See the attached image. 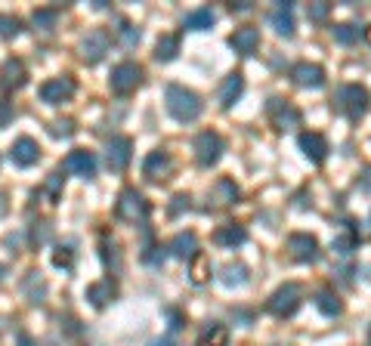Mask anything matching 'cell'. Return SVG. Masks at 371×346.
Returning <instances> with one entry per match:
<instances>
[{"label":"cell","mask_w":371,"mask_h":346,"mask_svg":"<svg viewBox=\"0 0 371 346\" xmlns=\"http://www.w3.org/2000/svg\"><path fill=\"white\" fill-rule=\"evenodd\" d=\"M167 250H171L176 260H192L198 254V235L195 232H180L171 244H167Z\"/></svg>","instance_id":"603a6c76"},{"label":"cell","mask_w":371,"mask_h":346,"mask_svg":"<svg viewBox=\"0 0 371 346\" xmlns=\"http://www.w3.org/2000/svg\"><path fill=\"white\" fill-rule=\"evenodd\" d=\"M359 241H362V235L356 229V223H353V219H343L341 229H337L334 238H331V250L337 257H350L353 250L359 248Z\"/></svg>","instance_id":"30bf717a"},{"label":"cell","mask_w":371,"mask_h":346,"mask_svg":"<svg viewBox=\"0 0 371 346\" xmlns=\"http://www.w3.org/2000/svg\"><path fill=\"white\" fill-rule=\"evenodd\" d=\"M56 19H59L56 10H38L35 16H31V25H35V31H44V35H50V31L56 28Z\"/></svg>","instance_id":"d6a6232c"},{"label":"cell","mask_w":371,"mask_h":346,"mask_svg":"<svg viewBox=\"0 0 371 346\" xmlns=\"http://www.w3.org/2000/svg\"><path fill=\"white\" fill-rule=\"evenodd\" d=\"M112 93H118V96H127V93H133L142 83V69L137 62H121L112 69Z\"/></svg>","instance_id":"8992f818"},{"label":"cell","mask_w":371,"mask_h":346,"mask_svg":"<svg viewBox=\"0 0 371 346\" xmlns=\"http://www.w3.org/2000/svg\"><path fill=\"white\" fill-rule=\"evenodd\" d=\"M115 294H118L115 282H112V278H103V282H96V284H90V288H87V300L93 303V306H99V309H103L105 303L115 297Z\"/></svg>","instance_id":"d4e9b609"},{"label":"cell","mask_w":371,"mask_h":346,"mask_svg":"<svg viewBox=\"0 0 371 346\" xmlns=\"http://www.w3.org/2000/svg\"><path fill=\"white\" fill-rule=\"evenodd\" d=\"M25 78H28V71H25L22 59H6V62L0 65V87H4V90L25 87Z\"/></svg>","instance_id":"ac0fdd59"},{"label":"cell","mask_w":371,"mask_h":346,"mask_svg":"<svg viewBox=\"0 0 371 346\" xmlns=\"http://www.w3.org/2000/svg\"><path fill=\"white\" fill-rule=\"evenodd\" d=\"M266 112H269V117H273V124L278 130H291L300 124V112L291 103H282V99H269Z\"/></svg>","instance_id":"4fadbf2b"},{"label":"cell","mask_w":371,"mask_h":346,"mask_svg":"<svg viewBox=\"0 0 371 346\" xmlns=\"http://www.w3.org/2000/svg\"><path fill=\"white\" fill-rule=\"evenodd\" d=\"M50 133H53V137H72V133H74V124L69 121V117H65V121H53V124H50Z\"/></svg>","instance_id":"f35d334b"},{"label":"cell","mask_w":371,"mask_h":346,"mask_svg":"<svg viewBox=\"0 0 371 346\" xmlns=\"http://www.w3.org/2000/svg\"><path fill=\"white\" fill-rule=\"evenodd\" d=\"M22 294H25V297H28L31 303H40V300L47 297V282L40 278V272H28V275H25Z\"/></svg>","instance_id":"83f0119b"},{"label":"cell","mask_w":371,"mask_h":346,"mask_svg":"<svg viewBox=\"0 0 371 346\" xmlns=\"http://www.w3.org/2000/svg\"><path fill=\"white\" fill-rule=\"evenodd\" d=\"M65 171L74 173V176H81V180H93L96 176V158H93V151L87 149H74L69 158H65Z\"/></svg>","instance_id":"5bb4252c"},{"label":"cell","mask_w":371,"mask_h":346,"mask_svg":"<svg viewBox=\"0 0 371 346\" xmlns=\"http://www.w3.org/2000/svg\"><path fill=\"white\" fill-rule=\"evenodd\" d=\"M232 318H235V322H241V328H251V322H254V312H251V309H232Z\"/></svg>","instance_id":"b9f144b4"},{"label":"cell","mask_w":371,"mask_h":346,"mask_svg":"<svg viewBox=\"0 0 371 346\" xmlns=\"http://www.w3.org/2000/svg\"><path fill=\"white\" fill-rule=\"evenodd\" d=\"M214 241L220 244V248H241L244 241H248V232H244V226H239V223H226V226H220V229L214 232Z\"/></svg>","instance_id":"7402d4cb"},{"label":"cell","mask_w":371,"mask_h":346,"mask_svg":"<svg viewBox=\"0 0 371 346\" xmlns=\"http://www.w3.org/2000/svg\"><path fill=\"white\" fill-rule=\"evenodd\" d=\"M223 149H226V142L217 130H205V133H198L195 137V158H198L201 167H214L217 161H220Z\"/></svg>","instance_id":"5b68a950"},{"label":"cell","mask_w":371,"mask_h":346,"mask_svg":"<svg viewBox=\"0 0 371 346\" xmlns=\"http://www.w3.org/2000/svg\"><path fill=\"white\" fill-rule=\"evenodd\" d=\"M300 303H303V288L297 282H285L282 288L266 300V309L273 312V316H278V318H288V316H294V312L300 309Z\"/></svg>","instance_id":"3957f363"},{"label":"cell","mask_w":371,"mask_h":346,"mask_svg":"<svg viewBox=\"0 0 371 346\" xmlns=\"http://www.w3.org/2000/svg\"><path fill=\"white\" fill-rule=\"evenodd\" d=\"M232 10H239V13H248V10H251V4H232Z\"/></svg>","instance_id":"bcb514c9"},{"label":"cell","mask_w":371,"mask_h":346,"mask_svg":"<svg viewBox=\"0 0 371 346\" xmlns=\"http://www.w3.org/2000/svg\"><path fill=\"white\" fill-rule=\"evenodd\" d=\"M10 158L19 167H31V164H38V158H40V146L31 137H22V139H16L13 142V149H10Z\"/></svg>","instance_id":"ffe728a7"},{"label":"cell","mask_w":371,"mask_h":346,"mask_svg":"<svg viewBox=\"0 0 371 346\" xmlns=\"http://www.w3.org/2000/svg\"><path fill=\"white\" fill-rule=\"evenodd\" d=\"M72 96H74V81L72 78H53L40 87V99H44L47 105H62V103H69Z\"/></svg>","instance_id":"7c38bea8"},{"label":"cell","mask_w":371,"mask_h":346,"mask_svg":"<svg viewBox=\"0 0 371 346\" xmlns=\"http://www.w3.org/2000/svg\"><path fill=\"white\" fill-rule=\"evenodd\" d=\"M241 93H244V78H241V71H232V74H226V81L220 83L217 99H220L223 108H232L241 99Z\"/></svg>","instance_id":"44dd1931"},{"label":"cell","mask_w":371,"mask_h":346,"mask_svg":"<svg viewBox=\"0 0 371 346\" xmlns=\"http://www.w3.org/2000/svg\"><path fill=\"white\" fill-rule=\"evenodd\" d=\"M229 47H232L239 56H254L257 50H260V31L254 28V25H241V28L232 31Z\"/></svg>","instance_id":"9a60e30c"},{"label":"cell","mask_w":371,"mask_h":346,"mask_svg":"<svg viewBox=\"0 0 371 346\" xmlns=\"http://www.w3.org/2000/svg\"><path fill=\"white\" fill-rule=\"evenodd\" d=\"M6 214V198H4V192H0V217Z\"/></svg>","instance_id":"7dc6e473"},{"label":"cell","mask_w":371,"mask_h":346,"mask_svg":"<svg viewBox=\"0 0 371 346\" xmlns=\"http://www.w3.org/2000/svg\"><path fill=\"white\" fill-rule=\"evenodd\" d=\"M22 31V22L16 16H0V38H16Z\"/></svg>","instance_id":"e575fe53"},{"label":"cell","mask_w":371,"mask_h":346,"mask_svg":"<svg viewBox=\"0 0 371 346\" xmlns=\"http://www.w3.org/2000/svg\"><path fill=\"white\" fill-rule=\"evenodd\" d=\"M164 250L167 248H161V244H158V248H149V250H142V260H146V263H152V266H161L164 263Z\"/></svg>","instance_id":"74e56055"},{"label":"cell","mask_w":371,"mask_h":346,"mask_svg":"<svg viewBox=\"0 0 371 346\" xmlns=\"http://www.w3.org/2000/svg\"><path fill=\"white\" fill-rule=\"evenodd\" d=\"M130 155H133L130 137H112V139H108V146H105V164H108V171L121 173L124 167L130 164Z\"/></svg>","instance_id":"ba28073f"},{"label":"cell","mask_w":371,"mask_h":346,"mask_svg":"<svg viewBox=\"0 0 371 346\" xmlns=\"http://www.w3.org/2000/svg\"><path fill=\"white\" fill-rule=\"evenodd\" d=\"M108 44H112V38H108L105 28L90 31V35L81 40V56H84V62H87V65H96L99 59L108 53Z\"/></svg>","instance_id":"9c48e42d"},{"label":"cell","mask_w":371,"mask_h":346,"mask_svg":"<svg viewBox=\"0 0 371 346\" xmlns=\"http://www.w3.org/2000/svg\"><path fill=\"white\" fill-rule=\"evenodd\" d=\"M297 146L300 151L309 158L313 164H322L328 158V139L322 137V133H300L297 137Z\"/></svg>","instance_id":"e0dca14e"},{"label":"cell","mask_w":371,"mask_h":346,"mask_svg":"<svg viewBox=\"0 0 371 346\" xmlns=\"http://www.w3.org/2000/svg\"><path fill=\"white\" fill-rule=\"evenodd\" d=\"M19 346H31V340H28V337H22V343Z\"/></svg>","instance_id":"681fc988"},{"label":"cell","mask_w":371,"mask_h":346,"mask_svg":"<svg viewBox=\"0 0 371 346\" xmlns=\"http://www.w3.org/2000/svg\"><path fill=\"white\" fill-rule=\"evenodd\" d=\"M189 207H192V198L180 192V195H173V198H171V207H167V214H171V217H180L183 210H189Z\"/></svg>","instance_id":"d590c367"},{"label":"cell","mask_w":371,"mask_h":346,"mask_svg":"<svg viewBox=\"0 0 371 346\" xmlns=\"http://www.w3.org/2000/svg\"><path fill=\"white\" fill-rule=\"evenodd\" d=\"M288 254L297 260V263H319L322 250H319L316 235H309V232H294V235H288Z\"/></svg>","instance_id":"52a82bcc"},{"label":"cell","mask_w":371,"mask_h":346,"mask_svg":"<svg viewBox=\"0 0 371 346\" xmlns=\"http://www.w3.org/2000/svg\"><path fill=\"white\" fill-rule=\"evenodd\" d=\"M115 31H118V38H121V44L127 47V50H133V47L139 44V31L133 28L130 22H118V28H115Z\"/></svg>","instance_id":"836d02e7"},{"label":"cell","mask_w":371,"mask_h":346,"mask_svg":"<svg viewBox=\"0 0 371 346\" xmlns=\"http://www.w3.org/2000/svg\"><path fill=\"white\" fill-rule=\"evenodd\" d=\"M331 35H334V40L341 47H350V44H356V40L362 38V28H359V25H353V22H341V25H334V28H331Z\"/></svg>","instance_id":"4dcf8cb0"},{"label":"cell","mask_w":371,"mask_h":346,"mask_svg":"<svg viewBox=\"0 0 371 346\" xmlns=\"http://www.w3.org/2000/svg\"><path fill=\"white\" fill-rule=\"evenodd\" d=\"M362 189H365V192H371V167H365V176H362Z\"/></svg>","instance_id":"f6af8a7d"},{"label":"cell","mask_w":371,"mask_h":346,"mask_svg":"<svg viewBox=\"0 0 371 346\" xmlns=\"http://www.w3.org/2000/svg\"><path fill=\"white\" fill-rule=\"evenodd\" d=\"M269 25L275 28V35L294 38V6L291 4H275L269 10Z\"/></svg>","instance_id":"d6986e66"},{"label":"cell","mask_w":371,"mask_h":346,"mask_svg":"<svg viewBox=\"0 0 371 346\" xmlns=\"http://www.w3.org/2000/svg\"><path fill=\"white\" fill-rule=\"evenodd\" d=\"M152 346H171V337H164V340H155Z\"/></svg>","instance_id":"c3c4849f"},{"label":"cell","mask_w":371,"mask_h":346,"mask_svg":"<svg viewBox=\"0 0 371 346\" xmlns=\"http://www.w3.org/2000/svg\"><path fill=\"white\" fill-rule=\"evenodd\" d=\"M368 108V90L362 83H343L334 93V112L343 115L347 121H359Z\"/></svg>","instance_id":"7a4b0ae2"},{"label":"cell","mask_w":371,"mask_h":346,"mask_svg":"<svg viewBox=\"0 0 371 346\" xmlns=\"http://www.w3.org/2000/svg\"><path fill=\"white\" fill-rule=\"evenodd\" d=\"M167 316H171V331H180L183 328V316L176 309H167Z\"/></svg>","instance_id":"ee69618b"},{"label":"cell","mask_w":371,"mask_h":346,"mask_svg":"<svg viewBox=\"0 0 371 346\" xmlns=\"http://www.w3.org/2000/svg\"><path fill=\"white\" fill-rule=\"evenodd\" d=\"M328 13H331V4H309V6H307L309 22H325Z\"/></svg>","instance_id":"8d00e7d4"},{"label":"cell","mask_w":371,"mask_h":346,"mask_svg":"<svg viewBox=\"0 0 371 346\" xmlns=\"http://www.w3.org/2000/svg\"><path fill=\"white\" fill-rule=\"evenodd\" d=\"M115 214L124 219V223H142L149 217V201L142 198V192L137 189H124L118 195V204H115Z\"/></svg>","instance_id":"277c9868"},{"label":"cell","mask_w":371,"mask_h":346,"mask_svg":"<svg viewBox=\"0 0 371 346\" xmlns=\"http://www.w3.org/2000/svg\"><path fill=\"white\" fill-rule=\"evenodd\" d=\"M368 346H371V328H368Z\"/></svg>","instance_id":"f907efd6"},{"label":"cell","mask_w":371,"mask_h":346,"mask_svg":"<svg viewBox=\"0 0 371 346\" xmlns=\"http://www.w3.org/2000/svg\"><path fill=\"white\" fill-rule=\"evenodd\" d=\"M316 309L322 312V316H328V318H337L343 312V306H341V300H337V294L334 291H319L316 294Z\"/></svg>","instance_id":"f1b7e54d"},{"label":"cell","mask_w":371,"mask_h":346,"mask_svg":"<svg viewBox=\"0 0 371 346\" xmlns=\"http://www.w3.org/2000/svg\"><path fill=\"white\" fill-rule=\"evenodd\" d=\"M62 180H65V176L62 173H50V180H47V192H50V198H59V195H62Z\"/></svg>","instance_id":"ab89813d"},{"label":"cell","mask_w":371,"mask_h":346,"mask_svg":"<svg viewBox=\"0 0 371 346\" xmlns=\"http://www.w3.org/2000/svg\"><path fill=\"white\" fill-rule=\"evenodd\" d=\"M248 266L244 263H226L223 269H220V282L226 284V288H241L244 282H248Z\"/></svg>","instance_id":"4316f807"},{"label":"cell","mask_w":371,"mask_h":346,"mask_svg":"<svg viewBox=\"0 0 371 346\" xmlns=\"http://www.w3.org/2000/svg\"><path fill=\"white\" fill-rule=\"evenodd\" d=\"M226 343H229V331L220 322H210L195 340V346H226Z\"/></svg>","instance_id":"484cf974"},{"label":"cell","mask_w":371,"mask_h":346,"mask_svg":"<svg viewBox=\"0 0 371 346\" xmlns=\"http://www.w3.org/2000/svg\"><path fill=\"white\" fill-rule=\"evenodd\" d=\"M13 121V105L10 103H4V99H0V130L6 127V124Z\"/></svg>","instance_id":"7bdbcfd3"},{"label":"cell","mask_w":371,"mask_h":346,"mask_svg":"<svg viewBox=\"0 0 371 346\" xmlns=\"http://www.w3.org/2000/svg\"><path fill=\"white\" fill-rule=\"evenodd\" d=\"M176 53H180V35H164L155 44V59H158V62H173Z\"/></svg>","instance_id":"f546056e"},{"label":"cell","mask_w":371,"mask_h":346,"mask_svg":"<svg viewBox=\"0 0 371 346\" xmlns=\"http://www.w3.org/2000/svg\"><path fill=\"white\" fill-rule=\"evenodd\" d=\"M291 81L303 90H319L325 83V69L316 62H297L291 69Z\"/></svg>","instance_id":"8fae6325"},{"label":"cell","mask_w":371,"mask_h":346,"mask_svg":"<svg viewBox=\"0 0 371 346\" xmlns=\"http://www.w3.org/2000/svg\"><path fill=\"white\" fill-rule=\"evenodd\" d=\"M171 171H173V158L167 155L164 149H155V151H149V158L142 161V173L149 176V180H167L171 176Z\"/></svg>","instance_id":"2e32d148"},{"label":"cell","mask_w":371,"mask_h":346,"mask_svg":"<svg viewBox=\"0 0 371 346\" xmlns=\"http://www.w3.org/2000/svg\"><path fill=\"white\" fill-rule=\"evenodd\" d=\"M53 266L69 269V266H72V248H59L56 254H53Z\"/></svg>","instance_id":"60d3db41"},{"label":"cell","mask_w":371,"mask_h":346,"mask_svg":"<svg viewBox=\"0 0 371 346\" xmlns=\"http://www.w3.org/2000/svg\"><path fill=\"white\" fill-rule=\"evenodd\" d=\"M214 198H217V204H235V201H239V185L232 180H217Z\"/></svg>","instance_id":"1f68e13d"},{"label":"cell","mask_w":371,"mask_h":346,"mask_svg":"<svg viewBox=\"0 0 371 346\" xmlns=\"http://www.w3.org/2000/svg\"><path fill=\"white\" fill-rule=\"evenodd\" d=\"M164 105H167V112H171V117H176L180 124L198 121V115L205 112L201 96L195 90L183 87V83H171V87L164 90Z\"/></svg>","instance_id":"6da1fadb"},{"label":"cell","mask_w":371,"mask_h":346,"mask_svg":"<svg viewBox=\"0 0 371 346\" xmlns=\"http://www.w3.org/2000/svg\"><path fill=\"white\" fill-rule=\"evenodd\" d=\"M214 22H217V13L210 10V6H198V10L183 16V28L186 31H207Z\"/></svg>","instance_id":"cb8c5ba5"}]
</instances>
